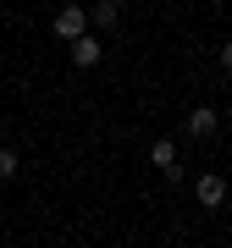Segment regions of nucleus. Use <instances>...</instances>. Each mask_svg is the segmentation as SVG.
Instances as JSON below:
<instances>
[{"mask_svg":"<svg viewBox=\"0 0 232 248\" xmlns=\"http://www.w3.org/2000/svg\"><path fill=\"white\" fill-rule=\"evenodd\" d=\"M50 33L72 45L78 33H89V11H83V6H61V11H55V22H50Z\"/></svg>","mask_w":232,"mask_h":248,"instance_id":"nucleus-1","label":"nucleus"},{"mask_svg":"<svg viewBox=\"0 0 232 248\" xmlns=\"http://www.w3.org/2000/svg\"><path fill=\"white\" fill-rule=\"evenodd\" d=\"M99 55H105V50H99L94 33H78V39H72V66H78V72H94Z\"/></svg>","mask_w":232,"mask_h":248,"instance_id":"nucleus-2","label":"nucleus"},{"mask_svg":"<svg viewBox=\"0 0 232 248\" xmlns=\"http://www.w3.org/2000/svg\"><path fill=\"white\" fill-rule=\"evenodd\" d=\"M149 166H161L166 177L177 182V177H182V166H177V143H171V138H155V143H149Z\"/></svg>","mask_w":232,"mask_h":248,"instance_id":"nucleus-3","label":"nucleus"},{"mask_svg":"<svg viewBox=\"0 0 232 248\" xmlns=\"http://www.w3.org/2000/svg\"><path fill=\"white\" fill-rule=\"evenodd\" d=\"M194 199L205 204V210H221V199H227V182L215 177V171H205V177L194 182Z\"/></svg>","mask_w":232,"mask_h":248,"instance_id":"nucleus-4","label":"nucleus"},{"mask_svg":"<svg viewBox=\"0 0 232 248\" xmlns=\"http://www.w3.org/2000/svg\"><path fill=\"white\" fill-rule=\"evenodd\" d=\"M215 122H221V116H215L210 105H194V110H188V122H182V133H188V138H210Z\"/></svg>","mask_w":232,"mask_h":248,"instance_id":"nucleus-5","label":"nucleus"},{"mask_svg":"<svg viewBox=\"0 0 232 248\" xmlns=\"http://www.w3.org/2000/svg\"><path fill=\"white\" fill-rule=\"evenodd\" d=\"M116 17H122V6H116V0H94V11H89L94 28H116Z\"/></svg>","mask_w":232,"mask_h":248,"instance_id":"nucleus-6","label":"nucleus"},{"mask_svg":"<svg viewBox=\"0 0 232 248\" xmlns=\"http://www.w3.org/2000/svg\"><path fill=\"white\" fill-rule=\"evenodd\" d=\"M17 166H22L17 149H6V143H0V182H11V177H17Z\"/></svg>","mask_w":232,"mask_h":248,"instance_id":"nucleus-7","label":"nucleus"},{"mask_svg":"<svg viewBox=\"0 0 232 248\" xmlns=\"http://www.w3.org/2000/svg\"><path fill=\"white\" fill-rule=\"evenodd\" d=\"M221 72H227V78H232V39H227V45H221Z\"/></svg>","mask_w":232,"mask_h":248,"instance_id":"nucleus-8","label":"nucleus"}]
</instances>
